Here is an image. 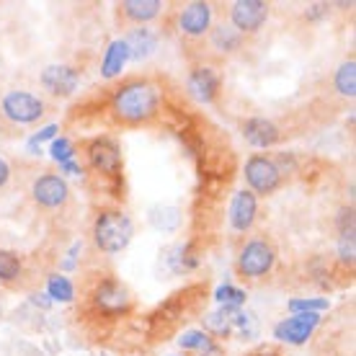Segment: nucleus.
<instances>
[{"mask_svg":"<svg viewBox=\"0 0 356 356\" xmlns=\"http://www.w3.org/2000/svg\"><path fill=\"white\" fill-rule=\"evenodd\" d=\"M161 111V90L145 78H129L111 93V114L127 127L147 124Z\"/></svg>","mask_w":356,"mask_h":356,"instance_id":"obj_1","label":"nucleus"},{"mask_svg":"<svg viewBox=\"0 0 356 356\" xmlns=\"http://www.w3.org/2000/svg\"><path fill=\"white\" fill-rule=\"evenodd\" d=\"M134 225L132 217L122 209H101L93 220V243L101 253L114 256L132 243Z\"/></svg>","mask_w":356,"mask_h":356,"instance_id":"obj_2","label":"nucleus"},{"mask_svg":"<svg viewBox=\"0 0 356 356\" xmlns=\"http://www.w3.org/2000/svg\"><path fill=\"white\" fill-rule=\"evenodd\" d=\"M90 302H93V307L101 315H106V318H124V315L132 312L134 300H132V292L127 289V284H122L114 276H106V279H101L93 286Z\"/></svg>","mask_w":356,"mask_h":356,"instance_id":"obj_3","label":"nucleus"},{"mask_svg":"<svg viewBox=\"0 0 356 356\" xmlns=\"http://www.w3.org/2000/svg\"><path fill=\"white\" fill-rule=\"evenodd\" d=\"M276 264V248L266 238H253L248 241L245 245L241 248L238 253V274L243 279H261V276H266Z\"/></svg>","mask_w":356,"mask_h":356,"instance_id":"obj_4","label":"nucleus"},{"mask_svg":"<svg viewBox=\"0 0 356 356\" xmlns=\"http://www.w3.org/2000/svg\"><path fill=\"white\" fill-rule=\"evenodd\" d=\"M0 114L13 124H36L47 114V106L29 90H8L0 101Z\"/></svg>","mask_w":356,"mask_h":356,"instance_id":"obj_5","label":"nucleus"},{"mask_svg":"<svg viewBox=\"0 0 356 356\" xmlns=\"http://www.w3.org/2000/svg\"><path fill=\"white\" fill-rule=\"evenodd\" d=\"M243 176H245L250 194H261V196L274 194L276 188L282 186V178H284L279 173V168H276V161L268 158V155H250L248 161H245Z\"/></svg>","mask_w":356,"mask_h":356,"instance_id":"obj_6","label":"nucleus"},{"mask_svg":"<svg viewBox=\"0 0 356 356\" xmlns=\"http://www.w3.org/2000/svg\"><path fill=\"white\" fill-rule=\"evenodd\" d=\"M86 158H88V165L96 173H104V176H116L122 170V147L114 137H93L88 145H86Z\"/></svg>","mask_w":356,"mask_h":356,"instance_id":"obj_7","label":"nucleus"},{"mask_svg":"<svg viewBox=\"0 0 356 356\" xmlns=\"http://www.w3.org/2000/svg\"><path fill=\"white\" fill-rule=\"evenodd\" d=\"M321 325V315L318 312H294L284 321L274 325V339L282 343H292V346H302L312 339L315 328Z\"/></svg>","mask_w":356,"mask_h":356,"instance_id":"obj_8","label":"nucleus"},{"mask_svg":"<svg viewBox=\"0 0 356 356\" xmlns=\"http://www.w3.org/2000/svg\"><path fill=\"white\" fill-rule=\"evenodd\" d=\"M268 18V3L264 0H235L230 6V26L238 34H256Z\"/></svg>","mask_w":356,"mask_h":356,"instance_id":"obj_9","label":"nucleus"},{"mask_svg":"<svg viewBox=\"0 0 356 356\" xmlns=\"http://www.w3.org/2000/svg\"><path fill=\"white\" fill-rule=\"evenodd\" d=\"M31 196L42 209H60L70 199V186L60 173H42L31 186Z\"/></svg>","mask_w":356,"mask_h":356,"instance_id":"obj_10","label":"nucleus"},{"mask_svg":"<svg viewBox=\"0 0 356 356\" xmlns=\"http://www.w3.org/2000/svg\"><path fill=\"white\" fill-rule=\"evenodd\" d=\"M186 88L188 96L196 98L199 104H214L220 96V88H222V78L212 65H196L188 70Z\"/></svg>","mask_w":356,"mask_h":356,"instance_id":"obj_11","label":"nucleus"},{"mask_svg":"<svg viewBox=\"0 0 356 356\" xmlns=\"http://www.w3.org/2000/svg\"><path fill=\"white\" fill-rule=\"evenodd\" d=\"M178 31L188 39H202L212 31V6L204 0L186 3L178 10Z\"/></svg>","mask_w":356,"mask_h":356,"instance_id":"obj_12","label":"nucleus"},{"mask_svg":"<svg viewBox=\"0 0 356 356\" xmlns=\"http://www.w3.org/2000/svg\"><path fill=\"white\" fill-rule=\"evenodd\" d=\"M42 86L47 93H52L57 98L72 96L78 86H81V72L75 70L72 65H49L42 72Z\"/></svg>","mask_w":356,"mask_h":356,"instance_id":"obj_13","label":"nucleus"},{"mask_svg":"<svg viewBox=\"0 0 356 356\" xmlns=\"http://www.w3.org/2000/svg\"><path fill=\"white\" fill-rule=\"evenodd\" d=\"M256 214H259V199H256V194H250L248 188H243V191L232 196L230 214H227L232 230L248 232L253 227V222H256Z\"/></svg>","mask_w":356,"mask_h":356,"instance_id":"obj_14","label":"nucleus"},{"mask_svg":"<svg viewBox=\"0 0 356 356\" xmlns=\"http://www.w3.org/2000/svg\"><path fill=\"white\" fill-rule=\"evenodd\" d=\"M243 137L253 147L266 150V147H274L282 140V132H279V127L271 119H266V116H250V119L243 122Z\"/></svg>","mask_w":356,"mask_h":356,"instance_id":"obj_15","label":"nucleus"},{"mask_svg":"<svg viewBox=\"0 0 356 356\" xmlns=\"http://www.w3.org/2000/svg\"><path fill=\"white\" fill-rule=\"evenodd\" d=\"M127 42V49H129V60L132 63H143L147 60L155 49H158V31L150 26H137L129 29L127 36H122Z\"/></svg>","mask_w":356,"mask_h":356,"instance_id":"obj_16","label":"nucleus"},{"mask_svg":"<svg viewBox=\"0 0 356 356\" xmlns=\"http://www.w3.org/2000/svg\"><path fill=\"white\" fill-rule=\"evenodd\" d=\"M127 63H129V49H127V42L119 36L114 42H108L106 52H104V60H101V78L106 81H114L124 72Z\"/></svg>","mask_w":356,"mask_h":356,"instance_id":"obj_17","label":"nucleus"},{"mask_svg":"<svg viewBox=\"0 0 356 356\" xmlns=\"http://www.w3.org/2000/svg\"><path fill=\"white\" fill-rule=\"evenodd\" d=\"M119 8L127 21H132L137 26H147L163 13V3L161 0H124Z\"/></svg>","mask_w":356,"mask_h":356,"instance_id":"obj_18","label":"nucleus"},{"mask_svg":"<svg viewBox=\"0 0 356 356\" xmlns=\"http://www.w3.org/2000/svg\"><path fill=\"white\" fill-rule=\"evenodd\" d=\"M178 346L184 348V351H196V354H202V356H212L214 351H217V341H214L207 330L191 328V330H186V333H181Z\"/></svg>","mask_w":356,"mask_h":356,"instance_id":"obj_19","label":"nucleus"},{"mask_svg":"<svg viewBox=\"0 0 356 356\" xmlns=\"http://www.w3.org/2000/svg\"><path fill=\"white\" fill-rule=\"evenodd\" d=\"M209 39H212L214 49H220V52H225V54H232L243 47V39H245V36L238 34L230 24H222V26H214L212 31H209Z\"/></svg>","mask_w":356,"mask_h":356,"instance_id":"obj_20","label":"nucleus"},{"mask_svg":"<svg viewBox=\"0 0 356 356\" xmlns=\"http://www.w3.org/2000/svg\"><path fill=\"white\" fill-rule=\"evenodd\" d=\"M232 315H235V310H227V307H217L214 312H209V315H204V328L209 336H220V339H227L232 333Z\"/></svg>","mask_w":356,"mask_h":356,"instance_id":"obj_21","label":"nucleus"},{"mask_svg":"<svg viewBox=\"0 0 356 356\" xmlns=\"http://www.w3.org/2000/svg\"><path fill=\"white\" fill-rule=\"evenodd\" d=\"M47 297L52 300V302H63V305H70L75 300V286L67 276L63 274H49L47 276Z\"/></svg>","mask_w":356,"mask_h":356,"instance_id":"obj_22","label":"nucleus"},{"mask_svg":"<svg viewBox=\"0 0 356 356\" xmlns=\"http://www.w3.org/2000/svg\"><path fill=\"white\" fill-rule=\"evenodd\" d=\"M333 86L339 90V96H343V98L356 96V60L354 57L339 65V70L333 75Z\"/></svg>","mask_w":356,"mask_h":356,"instance_id":"obj_23","label":"nucleus"},{"mask_svg":"<svg viewBox=\"0 0 356 356\" xmlns=\"http://www.w3.org/2000/svg\"><path fill=\"white\" fill-rule=\"evenodd\" d=\"M245 300H248V294L232 284L217 286V292H214V302H217V307H227V310H243Z\"/></svg>","mask_w":356,"mask_h":356,"instance_id":"obj_24","label":"nucleus"},{"mask_svg":"<svg viewBox=\"0 0 356 356\" xmlns=\"http://www.w3.org/2000/svg\"><path fill=\"white\" fill-rule=\"evenodd\" d=\"M330 307V300H325V297H294V300H289L286 302V310L292 312H325Z\"/></svg>","mask_w":356,"mask_h":356,"instance_id":"obj_25","label":"nucleus"},{"mask_svg":"<svg viewBox=\"0 0 356 356\" xmlns=\"http://www.w3.org/2000/svg\"><path fill=\"white\" fill-rule=\"evenodd\" d=\"M24 271V264L13 250L0 248V282H16Z\"/></svg>","mask_w":356,"mask_h":356,"instance_id":"obj_26","label":"nucleus"},{"mask_svg":"<svg viewBox=\"0 0 356 356\" xmlns=\"http://www.w3.org/2000/svg\"><path fill=\"white\" fill-rule=\"evenodd\" d=\"M339 261L343 266L354 268V261H356V230H341L339 235Z\"/></svg>","mask_w":356,"mask_h":356,"instance_id":"obj_27","label":"nucleus"},{"mask_svg":"<svg viewBox=\"0 0 356 356\" xmlns=\"http://www.w3.org/2000/svg\"><path fill=\"white\" fill-rule=\"evenodd\" d=\"M75 145L67 140V137H54L52 145H49V155H52L54 163H67L75 161Z\"/></svg>","mask_w":356,"mask_h":356,"instance_id":"obj_28","label":"nucleus"},{"mask_svg":"<svg viewBox=\"0 0 356 356\" xmlns=\"http://www.w3.org/2000/svg\"><path fill=\"white\" fill-rule=\"evenodd\" d=\"M57 132H60V127H57V124L42 127V129H39V132L29 140V152H31V155H39V152H42V143H47V140H54V137H57Z\"/></svg>","mask_w":356,"mask_h":356,"instance_id":"obj_29","label":"nucleus"},{"mask_svg":"<svg viewBox=\"0 0 356 356\" xmlns=\"http://www.w3.org/2000/svg\"><path fill=\"white\" fill-rule=\"evenodd\" d=\"M328 3H315V6H310V8H307V13H305V16L310 18V21H315V18H321V16H325V13H328Z\"/></svg>","mask_w":356,"mask_h":356,"instance_id":"obj_30","label":"nucleus"},{"mask_svg":"<svg viewBox=\"0 0 356 356\" xmlns=\"http://www.w3.org/2000/svg\"><path fill=\"white\" fill-rule=\"evenodd\" d=\"M60 173H70V176H81L83 168L78 165L75 161H67V163H60Z\"/></svg>","mask_w":356,"mask_h":356,"instance_id":"obj_31","label":"nucleus"},{"mask_svg":"<svg viewBox=\"0 0 356 356\" xmlns=\"http://www.w3.org/2000/svg\"><path fill=\"white\" fill-rule=\"evenodd\" d=\"M8 178H10V165L3 158H0V188L8 184Z\"/></svg>","mask_w":356,"mask_h":356,"instance_id":"obj_32","label":"nucleus"},{"mask_svg":"<svg viewBox=\"0 0 356 356\" xmlns=\"http://www.w3.org/2000/svg\"><path fill=\"white\" fill-rule=\"evenodd\" d=\"M34 305H39V307H49L52 300H47V294H34Z\"/></svg>","mask_w":356,"mask_h":356,"instance_id":"obj_33","label":"nucleus"},{"mask_svg":"<svg viewBox=\"0 0 356 356\" xmlns=\"http://www.w3.org/2000/svg\"><path fill=\"white\" fill-rule=\"evenodd\" d=\"M250 356H279L274 351V348H261V351H256V354H250Z\"/></svg>","mask_w":356,"mask_h":356,"instance_id":"obj_34","label":"nucleus"}]
</instances>
